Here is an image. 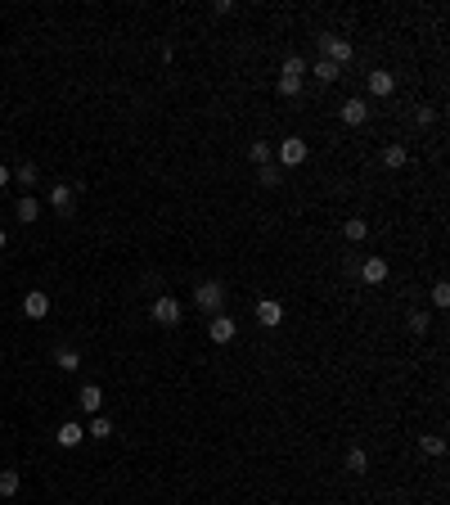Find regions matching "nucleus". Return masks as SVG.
<instances>
[{
    "mask_svg": "<svg viewBox=\"0 0 450 505\" xmlns=\"http://www.w3.org/2000/svg\"><path fill=\"white\" fill-rule=\"evenodd\" d=\"M257 320H262L266 329H275V325L284 320V302H275V298H262V302H257Z\"/></svg>",
    "mask_w": 450,
    "mask_h": 505,
    "instance_id": "nucleus-6",
    "label": "nucleus"
},
{
    "mask_svg": "<svg viewBox=\"0 0 450 505\" xmlns=\"http://www.w3.org/2000/svg\"><path fill=\"white\" fill-rule=\"evenodd\" d=\"M257 180L262 185H280V163H262L257 167Z\"/></svg>",
    "mask_w": 450,
    "mask_h": 505,
    "instance_id": "nucleus-23",
    "label": "nucleus"
},
{
    "mask_svg": "<svg viewBox=\"0 0 450 505\" xmlns=\"http://www.w3.org/2000/svg\"><path fill=\"white\" fill-rule=\"evenodd\" d=\"M248 158H252L257 167H262V163H275V149H271V140H252V145H248Z\"/></svg>",
    "mask_w": 450,
    "mask_h": 505,
    "instance_id": "nucleus-15",
    "label": "nucleus"
},
{
    "mask_svg": "<svg viewBox=\"0 0 450 505\" xmlns=\"http://www.w3.org/2000/svg\"><path fill=\"white\" fill-rule=\"evenodd\" d=\"M23 311L32 320H41L45 311H50V293H41V289H27V298H23Z\"/></svg>",
    "mask_w": 450,
    "mask_h": 505,
    "instance_id": "nucleus-7",
    "label": "nucleus"
},
{
    "mask_svg": "<svg viewBox=\"0 0 450 505\" xmlns=\"http://www.w3.org/2000/svg\"><path fill=\"white\" fill-rule=\"evenodd\" d=\"M419 451H424V456H442V451H446V442H442L437 433H424V437H419Z\"/></svg>",
    "mask_w": 450,
    "mask_h": 505,
    "instance_id": "nucleus-18",
    "label": "nucleus"
},
{
    "mask_svg": "<svg viewBox=\"0 0 450 505\" xmlns=\"http://www.w3.org/2000/svg\"><path fill=\"white\" fill-rule=\"evenodd\" d=\"M280 95L284 100H298L302 95V77H280Z\"/></svg>",
    "mask_w": 450,
    "mask_h": 505,
    "instance_id": "nucleus-25",
    "label": "nucleus"
},
{
    "mask_svg": "<svg viewBox=\"0 0 450 505\" xmlns=\"http://www.w3.org/2000/svg\"><path fill=\"white\" fill-rule=\"evenodd\" d=\"M5 185H9V167L0 163V189H5Z\"/></svg>",
    "mask_w": 450,
    "mask_h": 505,
    "instance_id": "nucleus-30",
    "label": "nucleus"
},
{
    "mask_svg": "<svg viewBox=\"0 0 450 505\" xmlns=\"http://www.w3.org/2000/svg\"><path fill=\"white\" fill-rule=\"evenodd\" d=\"M14 212H18V222H36V217H41V203H36L32 194H23V199H18V208H14Z\"/></svg>",
    "mask_w": 450,
    "mask_h": 505,
    "instance_id": "nucleus-16",
    "label": "nucleus"
},
{
    "mask_svg": "<svg viewBox=\"0 0 450 505\" xmlns=\"http://www.w3.org/2000/svg\"><path fill=\"white\" fill-rule=\"evenodd\" d=\"M342 235H347V240H351V244H360V240H365V235H369V226H365V222H360V217H351V222H347V226H342Z\"/></svg>",
    "mask_w": 450,
    "mask_h": 505,
    "instance_id": "nucleus-17",
    "label": "nucleus"
},
{
    "mask_svg": "<svg viewBox=\"0 0 450 505\" xmlns=\"http://www.w3.org/2000/svg\"><path fill=\"white\" fill-rule=\"evenodd\" d=\"M410 329H415V334H424V329H428V316H424V311H410Z\"/></svg>",
    "mask_w": 450,
    "mask_h": 505,
    "instance_id": "nucleus-28",
    "label": "nucleus"
},
{
    "mask_svg": "<svg viewBox=\"0 0 450 505\" xmlns=\"http://www.w3.org/2000/svg\"><path fill=\"white\" fill-rule=\"evenodd\" d=\"M306 154H311V149H306V140L289 136V140L280 145V167H302V163H306Z\"/></svg>",
    "mask_w": 450,
    "mask_h": 505,
    "instance_id": "nucleus-3",
    "label": "nucleus"
},
{
    "mask_svg": "<svg viewBox=\"0 0 450 505\" xmlns=\"http://www.w3.org/2000/svg\"><path fill=\"white\" fill-rule=\"evenodd\" d=\"M338 118L347 122V127H360V122L369 118V104H365V100H347V104L338 109Z\"/></svg>",
    "mask_w": 450,
    "mask_h": 505,
    "instance_id": "nucleus-8",
    "label": "nucleus"
},
{
    "mask_svg": "<svg viewBox=\"0 0 450 505\" xmlns=\"http://www.w3.org/2000/svg\"><path fill=\"white\" fill-rule=\"evenodd\" d=\"M81 437H86V428H81V424L63 420V424H59V433H54V442H59V446H77Z\"/></svg>",
    "mask_w": 450,
    "mask_h": 505,
    "instance_id": "nucleus-12",
    "label": "nucleus"
},
{
    "mask_svg": "<svg viewBox=\"0 0 450 505\" xmlns=\"http://www.w3.org/2000/svg\"><path fill=\"white\" fill-rule=\"evenodd\" d=\"M347 469H351V474H365V469H369V456L360 451V446H351V451H347Z\"/></svg>",
    "mask_w": 450,
    "mask_h": 505,
    "instance_id": "nucleus-19",
    "label": "nucleus"
},
{
    "mask_svg": "<svg viewBox=\"0 0 450 505\" xmlns=\"http://www.w3.org/2000/svg\"><path fill=\"white\" fill-rule=\"evenodd\" d=\"M86 433H90V437H99V442H104V437L113 433V424L104 420V415H90V428H86Z\"/></svg>",
    "mask_w": 450,
    "mask_h": 505,
    "instance_id": "nucleus-24",
    "label": "nucleus"
},
{
    "mask_svg": "<svg viewBox=\"0 0 450 505\" xmlns=\"http://www.w3.org/2000/svg\"><path fill=\"white\" fill-rule=\"evenodd\" d=\"M153 320H158V325H176V320H180V302L171 298V293H167V298H158V302H153Z\"/></svg>",
    "mask_w": 450,
    "mask_h": 505,
    "instance_id": "nucleus-5",
    "label": "nucleus"
},
{
    "mask_svg": "<svg viewBox=\"0 0 450 505\" xmlns=\"http://www.w3.org/2000/svg\"><path fill=\"white\" fill-rule=\"evenodd\" d=\"M221 298H225V289H221L216 280H207V284H198V289H194V302H198L203 311H212V316L221 311Z\"/></svg>",
    "mask_w": 450,
    "mask_h": 505,
    "instance_id": "nucleus-2",
    "label": "nucleus"
},
{
    "mask_svg": "<svg viewBox=\"0 0 450 505\" xmlns=\"http://www.w3.org/2000/svg\"><path fill=\"white\" fill-rule=\"evenodd\" d=\"M315 77H320V81H338L342 68H338V63H329V59H320V63H315Z\"/></svg>",
    "mask_w": 450,
    "mask_h": 505,
    "instance_id": "nucleus-20",
    "label": "nucleus"
},
{
    "mask_svg": "<svg viewBox=\"0 0 450 505\" xmlns=\"http://www.w3.org/2000/svg\"><path fill=\"white\" fill-rule=\"evenodd\" d=\"M392 86H396V77H392L387 68H374V72H369V95H392Z\"/></svg>",
    "mask_w": 450,
    "mask_h": 505,
    "instance_id": "nucleus-13",
    "label": "nucleus"
},
{
    "mask_svg": "<svg viewBox=\"0 0 450 505\" xmlns=\"http://www.w3.org/2000/svg\"><path fill=\"white\" fill-rule=\"evenodd\" d=\"M207 339H212V343H230V339H234V320H230L225 311H216V316L207 320Z\"/></svg>",
    "mask_w": 450,
    "mask_h": 505,
    "instance_id": "nucleus-4",
    "label": "nucleus"
},
{
    "mask_svg": "<svg viewBox=\"0 0 450 505\" xmlns=\"http://www.w3.org/2000/svg\"><path fill=\"white\" fill-rule=\"evenodd\" d=\"M77 402H81V411L99 415V406H104V393H99V384H86L81 393H77Z\"/></svg>",
    "mask_w": 450,
    "mask_h": 505,
    "instance_id": "nucleus-9",
    "label": "nucleus"
},
{
    "mask_svg": "<svg viewBox=\"0 0 450 505\" xmlns=\"http://www.w3.org/2000/svg\"><path fill=\"white\" fill-rule=\"evenodd\" d=\"M0 249H5V231H0Z\"/></svg>",
    "mask_w": 450,
    "mask_h": 505,
    "instance_id": "nucleus-31",
    "label": "nucleus"
},
{
    "mask_svg": "<svg viewBox=\"0 0 450 505\" xmlns=\"http://www.w3.org/2000/svg\"><path fill=\"white\" fill-rule=\"evenodd\" d=\"M360 280L365 284H383L387 280V262H383V257H369V262L360 266Z\"/></svg>",
    "mask_w": 450,
    "mask_h": 505,
    "instance_id": "nucleus-10",
    "label": "nucleus"
},
{
    "mask_svg": "<svg viewBox=\"0 0 450 505\" xmlns=\"http://www.w3.org/2000/svg\"><path fill=\"white\" fill-rule=\"evenodd\" d=\"M54 361H59V370H68V375H72L77 366H81V357H77L72 348H59V357H54Z\"/></svg>",
    "mask_w": 450,
    "mask_h": 505,
    "instance_id": "nucleus-26",
    "label": "nucleus"
},
{
    "mask_svg": "<svg viewBox=\"0 0 450 505\" xmlns=\"http://www.w3.org/2000/svg\"><path fill=\"white\" fill-rule=\"evenodd\" d=\"M302 72H306V59H302V54H289V59H284V72H280V77H302Z\"/></svg>",
    "mask_w": 450,
    "mask_h": 505,
    "instance_id": "nucleus-22",
    "label": "nucleus"
},
{
    "mask_svg": "<svg viewBox=\"0 0 450 505\" xmlns=\"http://www.w3.org/2000/svg\"><path fill=\"white\" fill-rule=\"evenodd\" d=\"M433 302H437V307H450V284H446V280L433 284Z\"/></svg>",
    "mask_w": 450,
    "mask_h": 505,
    "instance_id": "nucleus-27",
    "label": "nucleus"
},
{
    "mask_svg": "<svg viewBox=\"0 0 450 505\" xmlns=\"http://www.w3.org/2000/svg\"><path fill=\"white\" fill-rule=\"evenodd\" d=\"M405 163H410L405 145H383V167H387V171H401Z\"/></svg>",
    "mask_w": 450,
    "mask_h": 505,
    "instance_id": "nucleus-11",
    "label": "nucleus"
},
{
    "mask_svg": "<svg viewBox=\"0 0 450 505\" xmlns=\"http://www.w3.org/2000/svg\"><path fill=\"white\" fill-rule=\"evenodd\" d=\"M18 492V469H0V497H14Z\"/></svg>",
    "mask_w": 450,
    "mask_h": 505,
    "instance_id": "nucleus-21",
    "label": "nucleus"
},
{
    "mask_svg": "<svg viewBox=\"0 0 450 505\" xmlns=\"http://www.w3.org/2000/svg\"><path fill=\"white\" fill-rule=\"evenodd\" d=\"M18 180H23V185H36V167H32V163L18 167Z\"/></svg>",
    "mask_w": 450,
    "mask_h": 505,
    "instance_id": "nucleus-29",
    "label": "nucleus"
},
{
    "mask_svg": "<svg viewBox=\"0 0 450 505\" xmlns=\"http://www.w3.org/2000/svg\"><path fill=\"white\" fill-rule=\"evenodd\" d=\"M320 50H324V59L338 63V68H342V63H351V41H342V36H333V32L320 36Z\"/></svg>",
    "mask_w": 450,
    "mask_h": 505,
    "instance_id": "nucleus-1",
    "label": "nucleus"
},
{
    "mask_svg": "<svg viewBox=\"0 0 450 505\" xmlns=\"http://www.w3.org/2000/svg\"><path fill=\"white\" fill-rule=\"evenodd\" d=\"M72 199H77V194H72V185H63V180H59V185H54V189H50V203H54V208H59V212H63V217H68V212H72Z\"/></svg>",
    "mask_w": 450,
    "mask_h": 505,
    "instance_id": "nucleus-14",
    "label": "nucleus"
}]
</instances>
